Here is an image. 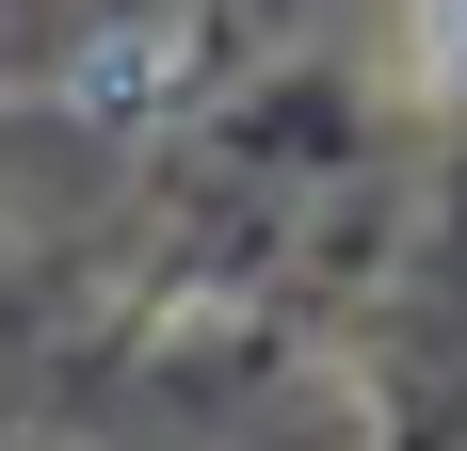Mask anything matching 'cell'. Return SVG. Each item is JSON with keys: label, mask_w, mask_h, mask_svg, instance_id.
I'll return each instance as SVG.
<instances>
[{"label": "cell", "mask_w": 467, "mask_h": 451, "mask_svg": "<svg viewBox=\"0 0 467 451\" xmlns=\"http://www.w3.org/2000/svg\"><path fill=\"white\" fill-rule=\"evenodd\" d=\"M451 65H467V0H451Z\"/></svg>", "instance_id": "1"}]
</instances>
